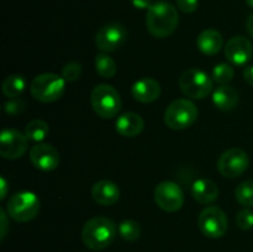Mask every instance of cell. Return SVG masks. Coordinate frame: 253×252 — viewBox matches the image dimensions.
Wrapping results in <instances>:
<instances>
[{"label":"cell","mask_w":253,"mask_h":252,"mask_svg":"<svg viewBox=\"0 0 253 252\" xmlns=\"http://www.w3.org/2000/svg\"><path fill=\"white\" fill-rule=\"evenodd\" d=\"M179 24L177 9L170 2L161 0L147 9L146 26L147 31L156 39H166L170 36Z\"/></svg>","instance_id":"obj_1"},{"label":"cell","mask_w":253,"mask_h":252,"mask_svg":"<svg viewBox=\"0 0 253 252\" xmlns=\"http://www.w3.org/2000/svg\"><path fill=\"white\" fill-rule=\"evenodd\" d=\"M118 227L109 217L95 216L89 219L82 230V240L88 249L101 251L113 244Z\"/></svg>","instance_id":"obj_2"},{"label":"cell","mask_w":253,"mask_h":252,"mask_svg":"<svg viewBox=\"0 0 253 252\" xmlns=\"http://www.w3.org/2000/svg\"><path fill=\"white\" fill-rule=\"evenodd\" d=\"M66 83L62 76L56 73H42L35 77L30 84V91L34 99L41 103H54L62 98L66 90Z\"/></svg>","instance_id":"obj_3"},{"label":"cell","mask_w":253,"mask_h":252,"mask_svg":"<svg viewBox=\"0 0 253 252\" xmlns=\"http://www.w3.org/2000/svg\"><path fill=\"white\" fill-rule=\"evenodd\" d=\"M90 104L94 113L101 119L115 118L121 110L120 94L109 84H99L91 90Z\"/></svg>","instance_id":"obj_4"},{"label":"cell","mask_w":253,"mask_h":252,"mask_svg":"<svg viewBox=\"0 0 253 252\" xmlns=\"http://www.w3.org/2000/svg\"><path fill=\"white\" fill-rule=\"evenodd\" d=\"M41 202L32 192L15 193L6 203V212L17 222H29L39 215Z\"/></svg>","instance_id":"obj_5"},{"label":"cell","mask_w":253,"mask_h":252,"mask_svg":"<svg viewBox=\"0 0 253 252\" xmlns=\"http://www.w3.org/2000/svg\"><path fill=\"white\" fill-rule=\"evenodd\" d=\"M199 110L189 99H177L167 106L165 111L166 125L172 130H185L197 121Z\"/></svg>","instance_id":"obj_6"},{"label":"cell","mask_w":253,"mask_h":252,"mask_svg":"<svg viewBox=\"0 0 253 252\" xmlns=\"http://www.w3.org/2000/svg\"><path fill=\"white\" fill-rule=\"evenodd\" d=\"M179 88L189 99L200 100L211 93L214 83L204 71L199 68H189L180 76Z\"/></svg>","instance_id":"obj_7"},{"label":"cell","mask_w":253,"mask_h":252,"mask_svg":"<svg viewBox=\"0 0 253 252\" xmlns=\"http://www.w3.org/2000/svg\"><path fill=\"white\" fill-rule=\"evenodd\" d=\"M198 226L204 236L209 239H220L229 229V220L221 208L210 205L200 212Z\"/></svg>","instance_id":"obj_8"},{"label":"cell","mask_w":253,"mask_h":252,"mask_svg":"<svg viewBox=\"0 0 253 252\" xmlns=\"http://www.w3.org/2000/svg\"><path fill=\"white\" fill-rule=\"evenodd\" d=\"M155 197L156 204L158 208L167 212H175L182 209L184 204V193L182 188L174 182L170 180H165L161 182L157 187L155 188Z\"/></svg>","instance_id":"obj_9"},{"label":"cell","mask_w":253,"mask_h":252,"mask_svg":"<svg viewBox=\"0 0 253 252\" xmlns=\"http://www.w3.org/2000/svg\"><path fill=\"white\" fill-rule=\"evenodd\" d=\"M250 166L249 155L241 148H230L217 160V169L226 178H236L244 174Z\"/></svg>","instance_id":"obj_10"},{"label":"cell","mask_w":253,"mask_h":252,"mask_svg":"<svg viewBox=\"0 0 253 252\" xmlns=\"http://www.w3.org/2000/svg\"><path fill=\"white\" fill-rule=\"evenodd\" d=\"M127 39V31L118 22H110L98 30L95 35V44L103 53H110L120 48Z\"/></svg>","instance_id":"obj_11"},{"label":"cell","mask_w":253,"mask_h":252,"mask_svg":"<svg viewBox=\"0 0 253 252\" xmlns=\"http://www.w3.org/2000/svg\"><path fill=\"white\" fill-rule=\"evenodd\" d=\"M29 148V138L15 128H5L0 135V155L5 160H19Z\"/></svg>","instance_id":"obj_12"},{"label":"cell","mask_w":253,"mask_h":252,"mask_svg":"<svg viewBox=\"0 0 253 252\" xmlns=\"http://www.w3.org/2000/svg\"><path fill=\"white\" fill-rule=\"evenodd\" d=\"M30 161L32 165L43 172H51L59 166V153L48 143H37L30 150Z\"/></svg>","instance_id":"obj_13"},{"label":"cell","mask_w":253,"mask_h":252,"mask_svg":"<svg viewBox=\"0 0 253 252\" xmlns=\"http://www.w3.org/2000/svg\"><path fill=\"white\" fill-rule=\"evenodd\" d=\"M253 46L247 37L234 36L225 46V57L234 66H245L251 61Z\"/></svg>","instance_id":"obj_14"},{"label":"cell","mask_w":253,"mask_h":252,"mask_svg":"<svg viewBox=\"0 0 253 252\" xmlns=\"http://www.w3.org/2000/svg\"><path fill=\"white\" fill-rule=\"evenodd\" d=\"M131 94L138 103L148 104L157 100L161 95V85L156 79L141 78L131 86Z\"/></svg>","instance_id":"obj_15"},{"label":"cell","mask_w":253,"mask_h":252,"mask_svg":"<svg viewBox=\"0 0 253 252\" xmlns=\"http://www.w3.org/2000/svg\"><path fill=\"white\" fill-rule=\"evenodd\" d=\"M91 197L99 205L110 207L120 199V189L111 180H99L91 187Z\"/></svg>","instance_id":"obj_16"},{"label":"cell","mask_w":253,"mask_h":252,"mask_svg":"<svg viewBox=\"0 0 253 252\" xmlns=\"http://www.w3.org/2000/svg\"><path fill=\"white\" fill-rule=\"evenodd\" d=\"M116 132L124 137H136L142 133L145 120L136 113H125L116 119Z\"/></svg>","instance_id":"obj_17"},{"label":"cell","mask_w":253,"mask_h":252,"mask_svg":"<svg viewBox=\"0 0 253 252\" xmlns=\"http://www.w3.org/2000/svg\"><path fill=\"white\" fill-rule=\"evenodd\" d=\"M192 195L200 204L210 205L216 202L219 198V188L211 179L200 178L193 183Z\"/></svg>","instance_id":"obj_18"},{"label":"cell","mask_w":253,"mask_h":252,"mask_svg":"<svg viewBox=\"0 0 253 252\" xmlns=\"http://www.w3.org/2000/svg\"><path fill=\"white\" fill-rule=\"evenodd\" d=\"M197 46L205 56H215L224 46V37L217 30L207 29L198 36Z\"/></svg>","instance_id":"obj_19"},{"label":"cell","mask_w":253,"mask_h":252,"mask_svg":"<svg viewBox=\"0 0 253 252\" xmlns=\"http://www.w3.org/2000/svg\"><path fill=\"white\" fill-rule=\"evenodd\" d=\"M212 103L219 110H234L239 104V93L229 84L220 85L212 91Z\"/></svg>","instance_id":"obj_20"},{"label":"cell","mask_w":253,"mask_h":252,"mask_svg":"<svg viewBox=\"0 0 253 252\" xmlns=\"http://www.w3.org/2000/svg\"><path fill=\"white\" fill-rule=\"evenodd\" d=\"M27 86V82L21 74H11L2 82L1 90L6 98L16 99L21 95Z\"/></svg>","instance_id":"obj_21"},{"label":"cell","mask_w":253,"mask_h":252,"mask_svg":"<svg viewBox=\"0 0 253 252\" xmlns=\"http://www.w3.org/2000/svg\"><path fill=\"white\" fill-rule=\"evenodd\" d=\"M48 124L46 121L41 120V119L30 121L26 127H25V135L29 138V141H34V142H42L48 136Z\"/></svg>","instance_id":"obj_22"},{"label":"cell","mask_w":253,"mask_h":252,"mask_svg":"<svg viewBox=\"0 0 253 252\" xmlns=\"http://www.w3.org/2000/svg\"><path fill=\"white\" fill-rule=\"evenodd\" d=\"M95 71L101 78L110 79L115 77L118 66H116V62L111 57H109V54L101 52L95 57Z\"/></svg>","instance_id":"obj_23"},{"label":"cell","mask_w":253,"mask_h":252,"mask_svg":"<svg viewBox=\"0 0 253 252\" xmlns=\"http://www.w3.org/2000/svg\"><path fill=\"white\" fill-rule=\"evenodd\" d=\"M119 235L125 241L133 242L141 236V226L137 221L132 219H126L119 225Z\"/></svg>","instance_id":"obj_24"},{"label":"cell","mask_w":253,"mask_h":252,"mask_svg":"<svg viewBox=\"0 0 253 252\" xmlns=\"http://www.w3.org/2000/svg\"><path fill=\"white\" fill-rule=\"evenodd\" d=\"M236 200L246 208H253V179H247L237 185L235 190Z\"/></svg>","instance_id":"obj_25"},{"label":"cell","mask_w":253,"mask_h":252,"mask_svg":"<svg viewBox=\"0 0 253 252\" xmlns=\"http://www.w3.org/2000/svg\"><path fill=\"white\" fill-rule=\"evenodd\" d=\"M235 71L234 67L229 63H219L212 69V79L220 85L229 84L234 79Z\"/></svg>","instance_id":"obj_26"},{"label":"cell","mask_w":253,"mask_h":252,"mask_svg":"<svg viewBox=\"0 0 253 252\" xmlns=\"http://www.w3.org/2000/svg\"><path fill=\"white\" fill-rule=\"evenodd\" d=\"M82 76V64L78 62H68L62 68V77L64 81L73 83V82L78 81Z\"/></svg>","instance_id":"obj_27"},{"label":"cell","mask_w":253,"mask_h":252,"mask_svg":"<svg viewBox=\"0 0 253 252\" xmlns=\"http://www.w3.org/2000/svg\"><path fill=\"white\" fill-rule=\"evenodd\" d=\"M236 224L244 231L251 230L253 227V211L249 208L242 209L236 215Z\"/></svg>","instance_id":"obj_28"},{"label":"cell","mask_w":253,"mask_h":252,"mask_svg":"<svg viewBox=\"0 0 253 252\" xmlns=\"http://www.w3.org/2000/svg\"><path fill=\"white\" fill-rule=\"evenodd\" d=\"M25 109V101L19 100V99H10V101H7L5 104V111L6 114L10 115H17V114L22 113V110Z\"/></svg>","instance_id":"obj_29"},{"label":"cell","mask_w":253,"mask_h":252,"mask_svg":"<svg viewBox=\"0 0 253 252\" xmlns=\"http://www.w3.org/2000/svg\"><path fill=\"white\" fill-rule=\"evenodd\" d=\"M175 1L178 9L185 14H192L199 6V0H175Z\"/></svg>","instance_id":"obj_30"},{"label":"cell","mask_w":253,"mask_h":252,"mask_svg":"<svg viewBox=\"0 0 253 252\" xmlns=\"http://www.w3.org/2000/svg\"><path fill=\"white\" fill-rule=\"evenodd\" d=\"M7 212H5L4 210L0 209V220H1V227H0V230H1V234H0V240H4L5 236H6L7 234Z\"/></svg>","instance_id":"obj_31"},{"label":"cell","mask_w":253,"mask_h":252,"mask_svg":"<svg viewBox=\"0 0 253 252\" xmlns=\"http://www.w3.org/2000/svg\"><path fill=\"white\" fill-rule=\"evenodd\" d=\"M131 4L136 7V9H148L152 5V0H130Z\"/></svg>","instance_id":"obj_32"},{"label":"cell","mask_w":253,"mask_h":252,"mask_svg":"<svg viewBox=\"0 0 253 252\" xmlns=\"http://www.w3.org/2000/svg\"><path fill=\"white\" fill-rule=\"evenodd\" d=\"M244 78L250 85L253 86V64L252 66H247L244 69Z\"/></svg>","instance_id":"obj_33"},{"label":"cell","mask_w":253,"mask_h":252,"mask_svg":"<svg viewBox=\"0 0 253 252\" xmlns=\"http://www.w3.org/2000/svg\"><path fill=\"white\" fill-rule=\"evenodd\" d=\"M0 188H1V193H0V199L4 200L7 194V182L4 177L0 178Z\"/></svg>","instance_id":"obj_34"},{"label":"cell","mask_w":253,"mask_h":252,"mask_svg":"<svg viewBox=\"0 0 253 252\" xmlns=\"http://www.w3.org/2000/svg\"><path fill=\"white\" fill-rule=\"evenodd\" d=\"M246 30H247V32H249V34L253 37V12H252L251 15H250L249 19H247Z\"/></svg>","instance_id":"obj_35"},{"label":"cell","mask_w":253,"mask_h":252,"mask_svg":"<svg viewBox=\"0 0 253 252\" xmlns=\"http://www.w3.org/2000/svg\"><path fill=\"white\" fill-rule=\"evenodd\" d=\"M246 4L249 5L250 7H252V9H253V0H246Z\"/></svg>","instance_id":"obj_36"}]
</instances>
